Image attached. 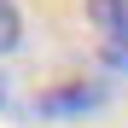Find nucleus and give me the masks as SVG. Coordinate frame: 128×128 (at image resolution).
Listing matches in <instances>:
<instances>
[{"label":"nucleus","instance_id":"obj_1","mask_svg":"<svg viewBox=\"0 0 128 128\" xmlns=\"http://www.w3.org/2000/svg\"><path fill=\"white\" fill-rule=\"evenodd\" d=\"M105 99L99 82H64V88H47L35 99V116H76V111H93Z\"/></svg>","mask_w":128,"mask_h":128},{"label":"nucleus","instance_id":"obj_2","mask_svg":"<svg viewBox=\"0 0 128 128\" xmlns=\"http://www.w3.org/2000/svg\"><path fill=\"white\" fill-rule=\"evenodd\" d=\"M88 24L105 35V47H128V0H88Z\"/></svg>","mask_w":128,"mask_h":128},{"label":"nucleus","instance_id":"obj_3","mask_svg":"<svg viewBox=\"0 0 128 128\" xmlns=\"http://www.w3.org/2000/svg\"><path fill=\"white\" fill-rule=\"evenodd\" d=\"M18 41H24V12H18V0H0V58H6Z\"/></svg>","mask_w":128,"mask_h":128},{"label":"nucleus","instance_id":"obj_4","mask_svg":"<svg viewBox=\"0 0 128 128\" xmlns=\"http://www.w3.org/2000/svg\"><path fill=\"white\" fill-rule=\"evenodd\" d=\"M99 58H105V64H111V70H128V47H105Z\"/></svg>","mask_w":128,"mask_h":128}]
</instances>
